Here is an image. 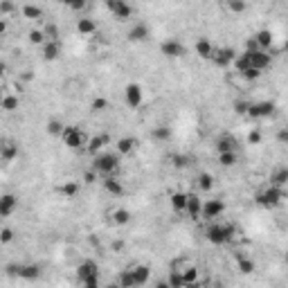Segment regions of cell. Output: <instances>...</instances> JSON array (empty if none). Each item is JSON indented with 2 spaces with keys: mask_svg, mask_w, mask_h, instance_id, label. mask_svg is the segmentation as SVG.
<instances>
[{
  "mask_svg": "<svg viewBox=\"0 0 288 288\" xmlns=\"http://www.w3.org/2000/svg\"><path fill=\"white\" fill-rule=\"evenodd\" d=\"M234 236H236V228L232 223H221L218 218H214V221H207V225H205V239L212 246L232 243Z\"/></svg>",
  "mask_w": 288,
  "mask_h": 288,
  "instance_id": "obj_1",
  "label": "cell"
},
{
  "mask_svg": "<svg viewBox=\"0 0 288 288\" xmlns=\"http://www.w3.org/2000/svg\"><path fill=\"white\" fill-rule=\"evenodd\" d=\"M120 160H122V156L117 151L104 149L97 156H93V169L99 176H115L120 171Z\"/></svg>",
  "mask_w": 288,
  "mask_h": 288,
  "instance_id": "obj_2",
  "label": "cell"
},
{
  "mask_svg": "<svg viewBox=\"0 0 288 288\" xmlns=\"http://www.w3.org/2000/svg\"><path fill=\"white\" fill-rule=\"evenodd\" d=\"M284 198H286V189L284 187H277V185H270V183L263 189H259L257 196H255L257 205L263 207V210H275L277 205L284 203Z\"/></svg>",
  "mask_w": 288,
  "mask_h": 288,
  "instance_id": "obj_3",
  "label": "cell"
},
{
  "mask_svg": "<svg viewBox=\"0 0 288 288\" xmlns=\"http://www.w3.org/2000/svg\"><path fill=\"white\" fill-rule=\"evenodd\" d=\"M61 140H63V146L70 151H81L88 142V135L81 131V126H65L63 133H61Z\"/></svg>",
  "mask_w": 288,
  "mask_h": 288,
  "instance_id": "obj_4",
  "label": "cell"
},
{
  "mask_svg": "<svg viewBox=\"0 0 288 288\" xmlns=\"http://www.w3.org/2000/svg\"><path fill=\"white\" fill-rule=\"evenodd\" d=\"M275 108L277 106L273 104V101H250L248 104V113L246 117L248 120H266V117H273L275 115Z\"/></svg>",
  "mask_w": 288,
  "mask_h": 288,
  "instance_id": "obj_5",
  "label": "cell"
},
{
  "mask_svg": "<svg viewBox=\"0 0 288 288\" xmlns=\"http://www.w3.org/2000/svg\"><path fill=\"white\" fill-rule=\"evenodd\" d=\"M225 210H228V205H225L223 198H207L203 201V210H201V218H205V221H214V218H221Z\"/></svg>",
  "mask_w": 288,
  "mask_h": 288,
  "instance_id": "obj_6",
  "label": "cell"
},
{
  "mask_svg": "<svg viewBox=\"0 0 288 288\" xmlns=\"http://www.w3.org/2000/svg\"><path fill=\"white\" fill-rule=\"evenodd\" d=\"M124 104L128 106V108H140V106L144 104V90L140 83H126V88H124Z\"/></svg>",
  "mask_w": 288,
  "mask_h": 288,
  "instance_id": "obj_7",
  "label": "cell"
},
{
  "mask_svg": "<svg viewBox=\"0 0 288 288\" xmlns=\"http://www.w3.org/2000/svg\"><path fill=\"white\" fill-rule=\"evenodd\" d=\"M234 59H236V52H234V48H218V45H214V52L210 56V61L216 68H230L234 63Z\"/></svg>",
  "mask_w": 288,
  "mask_h": 288,
  "instance_id": "obj_8",
  "label": "cell"
},
{
  "mask_svg": "<svg viewBox=\"0 0 288 288\" xmlns=\"http://www.w3.org/2000/svg\"><path fill=\"white\" fill-rule=\"evenodd\" d=\"M248 61H250L252 68H257V70H266V68L273 65V54L268 52V50H255V52H248V50H243Z\"/></svg>",
  "mask_w": 288,
  "mask_h": 288,
  "instance_id": "obj_9",
  "label": "cell"
},
{
  "mask_svg": "<svg viewBox=\"0 0 288 288\" xmlns=\"http://www.w3.org/2000/svg\"><path fill=\"white\" fill-rule=\"evenodd\" d=\"M160 52H162V56H167V59H180V56L187 54V48H185L178 38H167V41L160 43Z\"/></svg>",
  "mask_w": 288,
  "mask_h": 288,
  "instance_id": "obj_10",
  "label": "cell"
},
{
  "mask_svg": "<svg viewBox=\"0 0 288 288\" xmlns=\"http://www.w3.org/2000/svg\"><path fill=\"white\" fill-rule=\"evenodd\" d=\"M106 7L117 20H128L133 16V7L126 3V0H106Z\"/></svg>",
  "mask_w": 288,
  "mask_h": 288,
  "instance_id": "obj_11",
  "label": "cell"
},
{
  "mask_svg": "<svg viewBox=\"0 0 288 288\" xmlns=\"http://www.w3.org/2000/svg\"><path fill=\"white\" fill-rule=\"evenodd\" d=\"M113 142L110 140V135H106V133H97V135H90L88 138V142H86V146H83V151L86 153H90V156H97L99 151H104L106 146H108Z\"/></svg>",
  "mask_w": 288,
  "mask_h": 288,
  "instance_id": "obj_12",
  "label": "cell"
},
{
  "mask_svg": "<svg viewBox=\"0 0 288 288\" xmlns=\"http://www.w3.org/2000/svg\"><path fill=\"white\" fill-rule=\"evenodd\" d=\"M138 149H140V140L133 138V135H122V138L115 142V151L120 156H126V158L133 156Z\"/></svg>",
  "mask_w": 288,
  "mask_h": 288,
  "instance_id": "obj_13",
  "label": "cell"
},
{
  "mask_svg": "<svg viewBox=\"0 0 288 288\" xmlns=\"http://www.w3.org/2000/svg\"><path fill=\"white\" fill-rule=\"evenodd\" d=\"M16 210H18V196L11 194V191H5L0 194V216H11Z\"/></svg>",
  "mask_w": 288,
  "mask_h": 288,
  "instance_id": "obj_14",
  "label": "cell"
},
{
  "mask_svg": "<svg viewBox=\"0 0 288 288\" xmlns=\"http://www.w3.org/2000/svg\"><path fill=\"white\" fill-rule=\"evenodd\" d=\"M99 275V263L95 259H83L81 263L77 266V279L79 281H86L88 277H95Z\"/></svg>",
  "mask_w": 288,
  "mask_h": 288,
  "instance_id": "obj_15",
  "label": "cell"
},
{
  "mask_svg": "<svg viewBox=\"0 0 288 288\" xmlns=\"http://www.w3.org/2000/svg\"><path fill=\"white\" fill-rule=\"evenodd\" d=\"M149 36H151V30L146 23H135L131 30L126 32V38L131 43H144V41H149Z\"/></svg>",
  "mask_w": 288,
  "mask_h": 288,
  "instance_id": "obj_16",
  "label": "cell"
},
{
  "mask_svg": "<svg viewBox=\"0 0 288 288\" xmlns=\"http://www.w3.org/2000/svg\"><path fill=\"white\" fill-rule=\"evenodd\" d=\"M20 153V149H18V142H14V140H0V160L3 162H11V160H16Z\"/></svg>",
  "mask_w": 288,
  "mask_h": 288,
  "instance_id": "obj_17",
  "label": "cell"
},
{
  "mask_svg": "<svg viewBox=\"0 0 288 288\" xmlns=\"http://www.w3.org/2000/svg\"><path fill=\"white\" fill-rule=\"evenodd\" d=\"M61 52H63V48H61V41H45L41 45V54L45 61H59L61 59Z\"/></svg>",
  "mask_w": 288,
  "mask_h": 288,
  "instance_id": "obj_18",
  "label": "cell"
},
{
  "mask_svg": "<svg viewBox=\"0 0 288 288\" xmlns=\"http://www.w3.org/2000/svg\"><path fill=\"white\" fill-rule=\"evenodd\" d=\"M131 275H133L135 286H146L151 281V266H146V263H135V266H131Z\"/></svg>",
  "mask_w": 288,
  "mask_h": 288,
  "instance_id": "obj_19",
  "label": "cell"
},
{
  "mask_svg": "<svg viewBox=\"0 0 288 288\" xmlns=\"http://www.w3.org/2000/svg\"><path fill=\"white\" fill-rule=\"evenodd\" d=\"M18 108H20V97L16 93H3L0 95V110L16 113Z\"/></svg>",
  "mask_w": 288,
  "mask_h": 288,
  "instance_id": "obj_20",
  "label": "cell"
},
{
  "mask_svg": "<svg viewBox=\"0 0 288 288\" xmlns=\"http://www.w3.org/2000/svg\"><path fill=\"white\" fill-rule=\"evenodd\" d=\"M56 191H59L63 198L70 201V198H77V196H79V191H81V185H79V180H63V183L59 185V189H56Z\"/></svg>",
  "mask_w": 288,
  "mask_h": 288,
  "instance_id": "obj_21",
  "label": "cell"
},
{
  "mask_svg": "<svg viewBox=\"0 0 288 288\" xmlns=\"http://www.w3.org/2000/svg\"><path fill=\"white\" fill-rule=\"evenodd\" d=\"M201 210H203V198H198V194H189L187 196V210H185V214H187L189 218H194V221H198V218H201Z\"/></svg>",
  "mask_w": 288,
  "mask_h": 288,
  "instance_id": "obj_22",
  "label": "cell"
},
{
  "mask_svg": "<svg viewBox=\"0 0 288 288\" xmlns=\"http://www.w3.org/2000/svg\"><path fill=\"white\" fill-rule=\"evenodd\" d=\"M214 185H216V180H214V176L210 171H198L196 173V187H198V191L210 194V191L214 189Z\"/></svg>",
  "mask_w": 288,
  "mask_h": 288,
  "instance_id": "obj_23",
  "label": "cell"
},
{
  "mask_svg": "<svg viewBox=\"0 0 288 288\" xmlns=\"http://www.w3.org/2000/svg\"><path fill=\"white\" fill-rule=\"evenodd\" d=\"M214 149H216V153H223V151H236V138L234 135H218L216 140H214Z\"/></svg>",
  "mask_w": 288,
  "mask_h": 288,
  "instance_id": "obj_24",
  "label": "cell"
},
{
  "mask_svg": "<svg viewBox=\"0 0 288 288\" xmlns=\"http://www.w3.org/2000/svg\"><path fill=\"white\" fill-rule=\"evenodd\" d=\"M101 185H104V189L108 191V194H113V196H122L124 191V185H122V180L117 178V176H104L101 178Z\"/></svg>",
  "mask_w": 288,
  "mask_h": 288,
  "instance_id": "obj_25",
  "label": "cell"
},
{
  "mask_svg": "<svg viewBox=\"0 0 288 288\" xmlns=\"http://www.w3.org/2000/svg\"><path fill=\"white\" fill-rule=\"evenodd\" d=\"M187 191H173L171 196H169V203H171V210L176 214H185L187 210Z\"/></svg>",
  "mask_w": 288,
  "mask_h": 288,
  "instance_id": "obj_26",
  "label": "cell"
},
{
  "mask_svg": "<svg viewBox=\"0 0 288 288\" xmlns=\"http://www.w3.org/2000/svg\"><path fill=\"white\" fill-rule=\"evenodd\" d=\"M77 32L81 36H95L97 34V23H95V18H90V16H83V18L77 20Z\"/></svg>",
  "mask_w": 288,
  "mask_h": 288,
  "instance_id": "obj_27",
  "label": "cell"
},
{
  "mask_svg": "<svg viewBox=\"0 0 288 288\" xmlns=\"http://www.w3.org/2000/svg\"><path fill=\"white\" fill-rule=\"evenodd\" d=\"M180 275H183V281H185V286H196L198 284V279H201V268H198V263H191V266H187L185 270H180Z\"/></svg>",
  "mask_w": 288,
  "mask_h": 288,
  "instance_id": "obj_28",
  "label": "cell"
},
{
  "mask_svg": "<svg viewBox=\"0 0 288 288\" xmlns=\"http://www.w3.org/2000/svg\"><path fill=\"white\" fill-rule=\"evenodd\" d=\"M20 14H23V18H27V20H41V18H45L43 7H38V5H32V3L23 5V7H20Z\"/></svg>",
  "mask_w": 288,
  "mask_h": 288,
  "instance_id": "obj_29",
  "label": "cell"
},
{
  "mask_svg": "<svg viewBox=\"0 0 288 288\" xmlns=\"http://www.w3.org/2000/svg\"><path fill=\"white\" fill-rule=\"evenodd\" d=\"M255 41L259 45V50H270L275 45V36L270 30H259V32H255Z\"/></svg>",
  "mask_w": 288,
  "mask_h": 288,
  "instance_id": "obj_30",
  "label": "cell"
},
{
  "mask_svg": "<svg viewBox=\"0 0 288 288\" xmlns=\"http://www.w3.org/2000/svg\"><path fill=\"white\" fill-rule=\"evenodd\" d=\"M194 50H196V54L201 56V59H205V61H210V56L214 52V43L210 41V38H198L194 45Z\"/></svg>",
  "mask_w": 288,
  "mask_h": 288,
  "instance_id": "obj_31",
  "label": "cell"
},
{
  "mask_svg": "<svg viewBox=\"0 0 288 288\" xmlns=\"http://www.w3.org/2000/svg\"><path fill=\"white\" fill-rule=\"evenodd\" d=\"M110 221L115 225H120V228H124V225L131 223V212H128L126 207H115V210L110 212Z\"/></svg>",
  "mask_w": 288,
  "mask_h": 288,
  "instance_id": "obj_32",
  "label": "cell"
},
{
  "mask_svg": "<svg viewBox=\"0 0 288 288\" xmlns=\"http://www.w3.org/2000/svg\"><path fill=\"white\" fill-rule=\"evenodd\" d=\"M41 277V266L38 263H23L20 268V279H27V281H34Z\"/></svg>",
  "mask_w": 288,
  "mask_h": 288,
  "instance_id": "obj_33",
  "label": "cell"
},
{
  "mask_svg": "<svg viewBox=\"0 0 288 288\" xmlns=\"http://www.w3.org/2000/svg\"><path fill=\"white\" fill-rule=\"evenodd\" d=\"M236 270H239L241 275H252L257 270V263L252 261L250 257H243V255H239L236 257Z\"/></svg>",
  "mask_w": 288,
  "mask_h": 288,
  "instance_id": "obj_34",
  "label": "cell"
},
{
  "mask_svg": "<svg viewBox=\"0 0 288 288\" xmlns=\"http://www.w3.org/2000/svg\"><path fill=\"white\" fill-rule=\"evenodd\" d=\"M236 162H239V153H236V151H223V153H218V165L223 169L234 167Z\"/></svg>",
  "mask_w": 288,
  "mask_h": 288,
  "instance_id": "obj_35",
  "label": "cell"
},
{
  "mask_svg": "<svg viewBox=\"0 0 288 288\" xmlns=\"http://www.w3.org/2000/svg\"><path fill=\"white\" fill-rule=\"evenodd\" d=\"M270 185H277V187H284L286 189V185H288V169L286 167L277 169V171L270 176Z\"/></svg>",
  "mask_w": 288,
  "mask_h": 288,
  "instance_id": "obj_36",
  "label": "cell"
},
{
  "mask_svg": "<svg viewBox=\"0 0 288 288\" xmlns=\"http://www.w3.org/2000/svg\"><path fill=\"white\" fill-rule=\"evenodd\" d=\"M151 138L156 142H167V140H171V126H156L151 131Z\"/></svg>",
  "mask_w": 288,
  "mask_h": 288,
  "instance_id": "obj_37",
  "label": "cell"
},
{
  "mask_svg": "<svg viewBox=\"0 0 288 288\" xmlns=\"http://www.w3.org/2000/svg\"><path fill=\"white\" fill-rule=\"evenodd\" d=\"M43 34H45V41H59L61 38V30L56 23H45Z\"/></svg>",
  "mask_w": 288,
  "mask_h": 288,
  "instance_id": "obj_38",
  "label": "cell"
},
{
  "mask_svg": "<svg viewBox=\"0 0 288 288\" xmlns=\"http://www.w3.org/2000/svg\"><path fill=\"white\" fill-rule=\"evenodd\" d=\"M63 128H65V124L61 120H50L48 124H45V131H48V135H52V138H61Z\"/></svg>",
  "mask_w": 288,
  "mask_h": 288,
  "instance_id": "obj_39",
  "label": "cell"
},
{
  "mask_svg": "<svg viewBox=\"0 0 288 288\" xmlns=\"http://www.w3.org/2000/svg\"><path fill=\"white\" fill-rule=\"evenodd\" d=\"M225 9H228L230 14H243L248 9V3L246 0H225Z\"/></svg>",
  "mask_w": 288,
  "mask_h": 288,
  "instance_id": "obj_40",
  "label": "cell"
},
{
  "mask_svg": "<svg viewBox=\"0 0 288 288\" xmlns=\"http://www.w3.org/2000/svg\"><path fill=\"white\" fill-rule=\"evenodd\" d=\"M110 108V104H108V99L106 97H95V99H90V110L93 113H104V110H108Z\"/></svg>",
  "mask_w": 288,
  "mask_h": 288,
  "instance_id": "obj_41",
  "label": "cell"
},
{
  "mask_svg": "<svg viewBox=\"0 0 288 288\" xmlns=\"http://www.w3.org/2000/svg\"><path fill=\"white\" fill-rule=\"evenodd\" d=\"M117 286H122V288H135L131 268H126V270H122V273H120V277H117Z\"/></svg>",
  "mask_w": 288,
  "mask_h": 288,
  "instance_id": "obj_42",
  "label": "cell"
},
{
  "mask_svg": "<svg viewBox=\"0 0 288 288\" xmlns=\"http://www.w3.org/2000/svg\"><path fill=\"white\" fill-rule=\"evenodd\" d=\"M14 239H16L14 228H9V225H3V228H0V246H9Z\"/></svg>",
  "mask_w": 288,
  "mask_h": 288,
  "instance_id": "obj_43",
  "label": "cell"
},
{
  "mask_svg": "<svg viewBox=\"0 0 288 288\" xmlns=\"http://www.w3.org/2000/svg\"><path fill=\"white\" fill-rule=\"evenodd\" d=\"M61 5L70 11H83L88 7V0H61Z\"/></svg>",
  "mask_w": 288,
  "mask_h": 288,
  "instance_id": "obj_44",
  "label": "cell"
},
{
  "mask_svg": "<svg viewBox=\"0 0 288 288\" xmlns=\"http://www.w3.org/2000/svg\"><path fill=\"white\" fill-rule=\"evenodd\" d=\"M167 286H171V288H185L183 275H180L178 270H169V279H167Z\"/></svg>",
  "mask_w": 288,
  "mask_h": 288,
  "instance_id": "obj_45",
  "label": "cell"
},
{
  "mask_svg": "<svg viewBox=\"0 0 288 288\" xmlns=\"http://www.w3.org/2000/svg\"><path fill=\"white\" fill-rule=\"evenodd\" d=\"M18 11V7H16L14 0H0V16H9V14H16Z\"/></svg>",
  "mask_w": 288,
  "mask_h": 288,
  "instance_id": "obj_46",
  "label": "cell"
},
{
  "mask_svg": "<svg viewBox=\"0 0 288 288\" xmlns=\"http://www.w3.org/2000/svg\"><path fill=\"white\" fill-rule=\"evenodd\" d=\"M189 162H191V158L189 156H185V153H176L171 158V165L176 167V169H187L189 167Z\"/></svg>",
  "mask_w": 288,
  "mask_h": 288,
  "instance_id": "obj_47",
  "label": "cell"
},
{
  "mask_svg": "<svg viewBox=\"0 0 288 288\" xmlns=\"http://www.w3.org/2000/svg\"><path fill=\"white\" fill-rule=\"evenodd\" d=\"M191 263H194V259L178 257V259H173V261H171V268H169V270H178V273H180V270H185L187 266H191Z\"/></svg>",
  "mask_w": 288,
  "mask_h": 288,
  "instance_id": "obj_48",
  "label": "cell"
},
{
  "mask_svg": "<svg viewBox=\"0 0 288 288\" xmlns=\"http://www.w3.org/2000/svg\"><path fill=\"white\" fill-rule=\"evenodd\" d=\"M27 38H30V43L32 45H43L45 43V34H43V27L41 30H30V34H27Z\"/></svg>",
  "mask_w": 288,
  "mask_h": 288,
  "instance_id": "obj_49",
  "label": "cell"
},
{
  "mask_svg": "<svg viewBox=\"0 0 288 288\" xmlns=\"http://www.w3.org/2000/svg\"><path fill=\"white\" fill-rule=\"evenodd\" d=\"M239 75L243 77L246 81H257V79L263 75V72H261V70H257V68H252V65H250V68H246L243 72H239Z\"/></svg>",
  "mask_w": 288,
  "mask_h": 288,
  "instance_id": "obj_50",
  "label": "cell"
},
{
  "mask_svg": "<svg viewBox=\"0 0 288 288\" xmlns=\"http://www.w3.org/2000/svg\"><path fill=\"white\" fill-rule=\"evenodd\" d=\"M248 104H250V101H248V99H234L232 108H234V113H236V115L246 117V113H248Z\"/></svg>",
  "mask_w": 288,
  "mask_h": 288,
  "instance_id": "obj_51",
  "label": "cell"
},
{
  "mask_svg": "<svg viewBox=\"0 0 288 288\" xmlns=\"http://www.w3.org/2000/svg\"><path fill=\"white\" fill-rule=\"evenodd\" d=\"M261 140H263V135L259 128H252V131L248 133V144H261Z\"/></svg>",
  "mask_w": 288,
  "mask_h": 288,
  "instance_id": "obj_52",
  "label": "cell"
},
{
  "mask_svg": "<svg viewBox=\"0 0 288 288\" xmlns=\"http://www.w3.org/2000/svg\"><path fill=\"white\" fill-rule=\"evenodd\" d=\"M20 268H23V263H7V266H5V273H7L9 277H20Z\"/></svg>",
  "mask_w": 288,
  "mask_h": 288,
  "instance_id": "obj_53",
  "label": "cell"
},
{
  "mask_svg": "<svg viewBox=\"0 0 288 288\" xmlns=\"http://www.w3.org/2000/svg\"><path fill=\"white\" fill-rule=\"evenodd\" d=\"M97 176H99V173L95 171V169H86V171H83V183H86V185H95V183H97Z\"/></svg>",
  "mask_w": 288,
  "mask_h": 288,
  "instance_id": "obj_54",
  "label": "cell"
},
{
  "mask_svg": "<svg viewBox=\"0 0 288 288\" xmlns=\"http://www.w3.org/2000/svg\"><path fill=\"white\" fill-rule=\"evenodd\" d=\"M83 286H88V288H95V286H99V275H95V277H88L86 281H81Z\"/></svg>",
  "mask_w": 288,
  "mask_h": 288,
  "instance_id": "obj_55",
  "label": "cell"
},
{
  "mask_svg": "<svg viewBox=\"0 0 288 288\" xmlns=\"http://www.w3.org/2000/svg\"><path fill=\"white\" fill-rule=\"evenodd\" d=\"M246 50L248 52H255V50H259V45H257V41H255V36H250L246 41Z\"/></svg>",
  "mask_w": 288,
  "mask_h": 288,
  "instance_id": "obj_56",
  "label": "cell"
},
{
  "mask_svg": "<svg viewBox=\"0 0 288 288\" xmlns=\"http://www.w3.org/2000/svg\"><path fill=\"white\" fill-rule=\"evenodd\" d=\"M7 32H9V23H7V18H3V16H0V38H3Z\"/></svg>",
  "mask_w": 288,
  "mask_h": 288,
  "instance_id": "obj_57",
  "label": "cell"
},
{
  "mask_svg": "<svg viewBox=\"0 0 288 288\" xmlns=\"http://www.w3.org/2000/svg\"><path fill=\"white\" fill-rule=\"evenodd\" d=\"M277 140H279V144H286L288 142V131H286V128H281V131L277 133Z\"/></svg>",
  "mask_w": 288,
  "mask_h": 288,
  "instance_id": "obj_58",
  "label": "cell"
},
{
  "mask_svg": "<svg viewBox=\"0 0 288 288\" xmlns=\"http://www.w3.org/2000/svg\"><path fill=\"white\" fill-rule=\"evenodd\" d=\"M5 77H7V65H5V63H0V81H3Z\"/></svg>",
  "mask_w": 288,
  "mask_h": 288,
  "instance_id": "obj_59",
  "label": "cell"
}]
</instances>
